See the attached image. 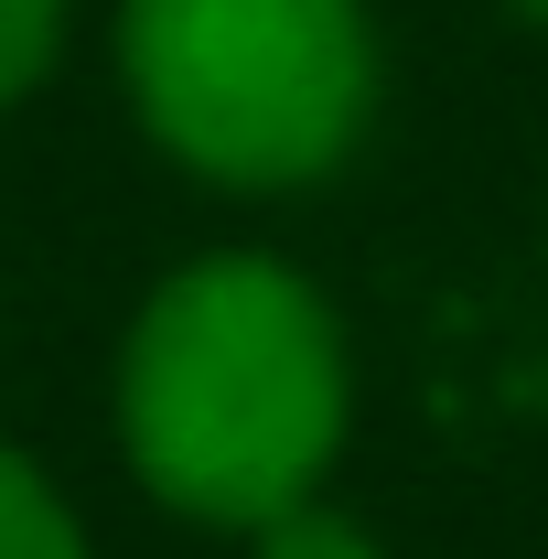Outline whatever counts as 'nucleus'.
Listing matches in <instances>:
<instances>
[{
  "label": "nucleus",
  "mask_w": 548,
  "mask_h": 559,
  "mask_svg": "<svg viewBox=\"0 0 548 559\" xmlns=\"http://www.w3.org/2000/svg\"><path fill=\"white\" fill-rule=\"evenodd\" d=\"M119 430L140 485L205 527H270L344 441V345L279 259H194L151 290L119 355Z\"/></svg>",
  "instance_id": "obj_1"
},
{
  "label": "nucleus",
  "mask_w": 548,
  "mask_h": 559,
  "mask_svg": "<svg viewBox=\"0 0 548 559\" xmlns=\"http://www.w3.org/2000/svg\"><path fill=\"white\" fill-rule=\"evenodd\" d=\"M119 66L151 140L248 194L334 173L377 97L355 0H119Z\"/></svg>",
  "instance_id": "obj_2"
},
{
  "label": "nucleus",
  "mask_w": 548,
  "mask_h": 559,
  "mask_svg": "<svg viewBox=\"0 0 548 559\" xmlns=\"http://www.w3.org/2000/svg\"><path fill=\"white\" fill-rule=\"evenodd\" d=\"M0 559H86V538H75L65 495L44 485L11 441H0Z\"/></svg>",
  "instance_id": "obj_3"
},
{
  "label": "nucleus",
  "mask_w": 548,
  "mask_h": 559,
  "mask_svg": "<svg viewBox=\"0 0 548 559\" xmlns=\"http://www.w3.org/2000/svg\"><path fill=\"white\" fill-rule=\"evenodd\" d=\"M259 559H388V549H377L355 516H334V506L301 495V506H279L270 527H259Z\"/></svg>",
  "instance_id": "obj_4"
},
{
  "label": "nucleus",
  "mask_w": 548,
  "mask_h": 559,
  "mask_svg": "<svg viewBox=\"0 0 548 559\" xmlns=\"http://www.w3.org/2000/svg\"><path fill=\"white\" fill-rule=\"evenodd\" d=\"M55 44H65V0H0V108L55 66Z\"/></svg>",
  "instance_id": "obj_5"
},
{
  "label": "nucleus",
  "mask_w": 548,
  "mask_h": 559,
  "mask_svg": "<svg viewBox=\"0 0 548 559\" xmlns=\"http://www.w3.org/2000/svg\"><path fill=\"white\" fill-rule=\"evenodd\" d=\"M516 11H527V22H548V0H516Z\"/></svg>",
  "instance_id": "obj_6"
}]
</instances>
